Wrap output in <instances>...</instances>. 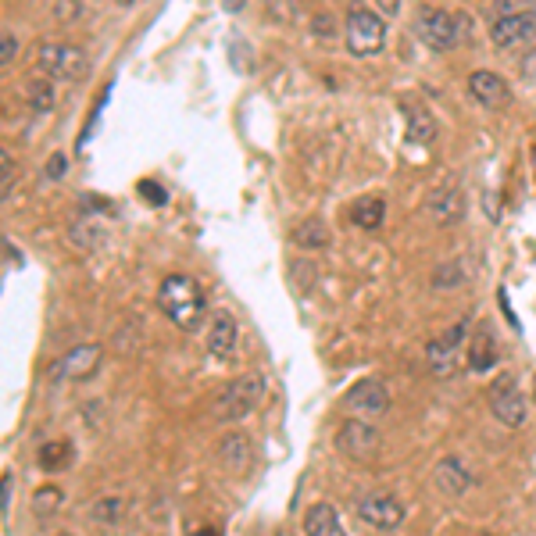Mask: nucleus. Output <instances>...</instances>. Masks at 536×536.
<instances>
[{"instance_id":"obj_14","label":"nucleus","mask_w":536,"mask_h":536,"mask_svg":"<svg viewBox=\"0 0 536 536\" xmlns=\"http://www.w3.org/2000/svg\"><path fill=\"white\" fill-rule=\"evenodd\" d=\"M433 483H436V490L444 497H465L469 494V486H472V472L465 469V461L461 458H454V454H447V458H440V465H436V472H433Z\"/></svg>"},{"instance_id":"obj_4","label":"nucleus","mask_w":536,"mask_h":536,"mask_svg":"<svg viewBox=\"0 0 536 536\" xmlns=\"http://www.w3.org/2000/svg\"><path fill=\"white\" fill-rule=\"evenodd\" d=\"M386 43V22L379 11H369L365 4H351L347 8V51L358 58L379 54Z\"/></svg>"},{"instance_id":"obj_17","label":"nucleus","mask_w":536,"mask_h":536,"mask_svg":"<svg viewBox=\"0 0 536 536\" xmlns=\"http://www.w3.org/2000/svg\"><path fill=\"white\" fill-rule=\"evenodd\" d=\"M233 347H236V319L229 311H215L208 326V351L215 358H233Z\"/></svg>"},{"instance_id":"obj_18","label":"nucleus","mask_w":536,"mask_h":536,"mask_svg":"<svg viewBox=\"0 0 536 536\" xmlns=\"http://www.w3.org/2000/svg\"><path fill=\"white\" fill-rule=\"evenodd\" d=\"M465 361H469L472 372H490L497 365V340L486 326H479L472 333L469 347H465Z\"/></svg>"},{"instance_id":"obj_6","label":"nucleus","mask_w":536,"mask_h":536,"mask_svg":"<svg viewBox=\"0 0 536 536\" xmlns=\"http://www.w3.org/2000/svg\"><path fill=\"white\" fill-rule=\"evenodd\" d=\"M336 451L344 458L358 461V465H372L383 451V433L376 426L361 419H347L344 426L336 429Z\"/></svg>"},{"instance_id":"obj_39","label":"nucleus","mask_w":536,"mask_h":536,"mask_svg":"<svg viewBox=\"0 0 536 536\" xmlns=\"http://www.w3.org/2000/svg\"><path fill=\"white\" fill-rule=\"evenodd\" d=\"M533 165H536V154H533Z\"/></svg>"},{"instance_id":"obj_29","label":"nucleus","mask_w":536,"mask_h":536,"mask_svg":"<svg viewBox=\"0 0 536 536\" xmlns=\"http://www.w3.org/2000/svg\"><path fill=\"white\" fill-rule=\"evenodd\" d=\"M93 519H101V522H115L118 519V511H122V501L118 497H108V501H97L93 504Z\"/></svg>"},{"instance_id":"obj_36","label":"nucleus","mask_w":536,"mask_h":536,"mask_svg":"<svg viewBox=\"0 0 536 536\" xmlns=\"http://www.w3.org/2000/svg\"><path fill=\"white\" fill-rule=\"evenodd\" d=\"M533 401H536V372H533Z\"/></svg>"},{"instance_id":"obj_23","label":"nucleus","mask_w":536,"mask_h":536,"mask_svg":"<svg viewBox=\"0 0 536 536\" xmlns=\"http://www.w3.org/2000/svg\"><path fill=\"white\" fill-rule=\"evenodd\" d=\"M26 93H29V108L33 111H54V104H58V93H54V83L47 76L29 79Z\"/></svg>"},{"instance_id":"obj_10","label":"nucleus","mask_w":536,"mask_h":536,"mask_svg":"<svg viewBox=\"0 0 536 536\" xmlns=\"http://www.w3.org/2000/svg\"><path fill=\"white\" fill-rule=\"evenodd\" d=\"M358 519L379 533H394L404 522V504L390 494H369L358 501Z\"/></svg>"},{"instance_id":"obj_35","label":"nucleus","mask_w":536,"mask_h":536,"mask_svg":"<svg viewBox=\"0 0 536 536\" xmlns=\"http://www.w3.org/2000/svg\"><path fill=\"white\" fill-rule=\"evenodd\" d=\"M519 4H526V8H536V0H519Z\"/></svg>"},{"instance_id":"obj_30","label":"nucleus","mask_w":536,"mask_h":536,"mask_svg":"<svg viewBox=\"0 0 536 536\" xmlns=\"http://www.w3.org/2000/svg\"><path fill=\"white\" fill-rule=\"evenodd\" d=\"M311 33L319 36V40H333V33H336L333 15H326V11H319V15L311 18Z\"/></svg>"},{"instance_id":"obj_33","label":"nucleus","mask_w":536,"mask_h":536,"mask_svg":"<svg viewBox=\"0 0 536 536\" xmlns=\"http://www.w3.org/2000/svg\"><path fill=\"white\" fill-rule=\"evenodd\" d=\"M379 4V11H383L386 18H397L401 15V0H376Z\"/></svg>"},{"instance_id":"obj_25","label":"nucleus","mask_w":536,"mask_h":536,"mask_svg":"<svg viewBox=\"0 0 536 536\" xmlns=\"http://www.w3.org/2000/svg\"><path fill=\"white\" fill-rule=\"evenodd\" d=\"M61 501H65V494H61L58 486H43V490L33 494V511L36 515H54L61 508Z\"/></svg>"},{"instance_id":"obj_13","label":"nucleus","mask_w":536,"mask_h":536,"mask_svg":"<svg viewBox=\"0 0 536 536\" xmlns=\"http://www.w3.org/2000/svg\"><path fill=\"white\" fill-rule=\"evenodd\" d=\"M426 211L433 215V222H440V226H454V222L465 218V197H461V190L454 183L436 186V190L426 197Z\"/></svg>"},{"instance_id":"obj_7","label":"nucleus","mask_w":536,"mask_h":536,"mask_svg":"<svg viewBox=\"0 0 536 536\" xmlns=\"http://www.w3.org/2000/svg\"><path fill=\"white\" fill-rule=\"evenodd\" d=\"M486 401H490V411H494V419L501 422V426H508V429L526 426L529 404H526V397L519 394V383H515V376L494 379V383H490V390H486Z\"/></svg>"},{"instance_id":"obj_5","label":"nucleus","mask_w":536,"mask_h":536,"mask_svg":"<svg viewBox=\"0 0 536 536\" xmlns=\"http://www.w3.org/2000/svg\"><path fill=\"white\" fill-rule=\"evenodd\" d=\"M415 33L429 51H454L461 43V18H454L444 8H433V4H422L415 15Z\"/></svg>"},{"instance_id":"obj_20","label":"nucleus","mask_w":536,"mask_h":536,"mask_svg":"<svg viewBox=\"0 0 536 536\" xmlns=\"http://www.w3.org/2000/svg\"><path fill=\"white\" fill-rule=\"evenodd\" d=\"M401 111L408 118V140L411 143H433L436 140V118L419 101H401Z\"/></svg>"},{"instance_id":"obj_15","label":"nucleus","mask_w":536,"mask_h":536,"mask_svg":"<svg viewBox=\"0 0 536 536\" xmlns=\"http://www.w3.org/2000/svg\"><path fill=\"white\" fill-rule=\"evenodd\" d=\"M218 461L226 465L229 472H247L254 465V444L247 433H226L222 444H218Z\"/></svg>"},{"instance_id":"obj_24","label":"nucleus","mask_w":536,"mask_h":536,"mask_svg":"<svg viewBox=\"0 0 536 536\" xmlns=\"http://www.w3.org/2000/svg\"><path fill=\"white\" fill-rule=\"evenodd\" d=\"M294 243L304 247V251H319V247L329 243V229L322 226L319 218H308V222H301V226L294 229Z\"/></svg>"},{"instance_id":"obj_9","label":"nucleus","mask_w":536,"mask_h":536,"mask_svg":"<svg viewBox=\"0 0 536 536\" xmlns=\"http://www.w3.org/2000/svg\"><path fill=\"white\" fill-rule=\"evenodd\" d=\"M469 326H472L469 319H461L447 336H440V340H429L426 358H429V369H433V376H440V379L458 376V347H461V340L469 336Z\"/></svg>"},{"instance_id":"obj_32","label":"nucleus","mask_w":536,"mask_h":536,"mask_svg":"<svg viewBox=\"0 0 536 536\" xmlns=\"http://www.w3.org/2000/svg\"><path fill=\"white\" fill-rule=\"evenodd\" d=\"M140 193L147 197L151 204H165V190L161 186H154V183H140Z\"/></svg>"},{"instance_id":"obj_40","label":"nucleus","mask_w":536,"mask_h":536,"mask_svg":"<svg viewBox=\"0 0 536 536\" xmlns=\"http://www.w3.org/2000/svg\"><path fill=\"white\" fill-rule=\"evenodd\" d=\"M479 536H490V533H479Z\"/></svg>"},{"instance_id":"obj_27","label":"nucleus","mask_w":536,"mask_h":536,"mask_svg":"<svg viewBox=\"0 0 536 536\" xmlns=\"http://www.w3.org/2000/svg\"><path fill=\"white\" fill-rule=\"evenodd\" d=\"M0 197L8 201L11 197V186H15V161H11V151H0Z\"/></svg>"},{"instance_id":"obj_3","label":"nucleus","mask_w":536,"mask_h":536,"mask_svg":"<svg viewBox=\"0 0 536 536\" xmlns=\"http://www.w3.org/2000/svg\"><path fill=\"white\" fill-rule=\"evenodd\" d=\"M261 394H265V383L258 376H236L229 379L215 397V419L218 422H243L258 408Z\"/></svg>"},{"instance_id":"obj_21","label":"nucleus","mask_w":536,"mask_h":536,"mask_svg":"<svg viewBox=\"0 0 536 536\" xmlns=\"http://www.w3.org/2000/svg\"><path fill=\"white\" fill-rule=\"evenodd\" d=\"M351 218L358 229H379L386 218V201L383 197H361V201H354Z\"/></svg>"},{"instance_id":"obj_16","label":"nucleus","mask_w":536,"mask_h":536,"mask_svg":"<svg viewBox=\"0 0 536 536\" xmlns=\"http://www.w3.org/2000/svg\"><path fill=\"white\" fill-rule=\"evenodd\" d=\"M469 93L476 97L479 104H483V108H504V104H508V97H511L508 83H504L497 72H472Z\"/></svg>"},{"instance_id":"obj_38","label":"nucleus","mask_w":536,"mask_h":536,"mask_svg":"<svg viewBox=\"0 0 536 536\" xmlns=\"http://www.w3.org/2000/svg\"><path fill=\"white\" fill-rule=\"evenodd\" d=\"M54 536H72V533H54Z\"/></svg>"},{"instance_id":"obj_1","label":"nucleus","mask_w":536,"mask_h":536,"mask_svg":"<svg viewBox=\"0 0 536 536\" xmlns=\"http://www.w3.org/2000/svg\"><path fill=\"white\" fill-rule=\"evenodd\" d=\"M158 304L183 333H197L204 326V319H208V301H204L201 283L193 276H179V272L176 276H165V283L158 290Z\"/></svg>"},{"instance_id":"obj_28","label":"nucleus","mask_w":536,"mask_h":536,"mask_svg":"<svg viewBox=\"0 0 536 536\" xmlns=\"http://www.w3.org/2000/svg\"><path fill=\"white\" fill-rule=\"evenodd\" d=\"M15 54H18V36L11 29H4V36H0V68L4 72L15 65Z\"/></svg>"},{"instance_id":"obj_26","label":"nucleus","mask_w":536,"mask_h":536,"mask_svg":"<svg viewBox=\"0 0 536 536\" xmlns=\"http://www.w3.org/2000/svg\"><path fill=\"white\" fill-rule=\"evenodd\" d=\"M461 279H465V272H461L458 261H447V265H440L433 272V286H436V290H440V286H458Z\"/></svg>"},{"instance_id":"obj_2","label":"nucleus","mask_w":536,"mask_h":536,"mask_svg":"<svg viewBox=\"0 0 536 536\" xmlns=\"http://www.w3.org/2000/svg\"><path fill=\"white\" fill-rule=\"evenodd\" d=\"M36 65H40V76L58 79V83H83L90 76V54L76 43H40Z\"/></svg>"},{"instance_id":"obj_22","label":"nucleus","mask_w":536,"mask_h":536,"mask_svg":"<svg viewBox=\"0 0 536 536\" xmlns=\"http://www.w3.org/2000/svg\"><path fill=\"white\" fill-rule=\"evenodd\" d=\"M72 458H76V447L68 444V440H51V444L40 447V469L43 472H65Z\"/></svg>"},{"instance_id":"obj_19","label":"nucleus","mask_w":536,"mask_h":536,"mask_svg":"<svg viewBox=\"0 0 536 536\" xmlns=\"http://www.w3.org/2000/svg\"><path fill=\"white\" fill-rule=\"evenodd\" d=\"M304 536H347L333 504L319 501V504H311V508L304 511Z\"/></svg>"},{"instance_id":"obj_31","label":"nucleus","mask_w":536,"mask_h":536,"mask_svg":"<svg viewBox=\"0 0 536 536\" xmlns=\"http://www.w3.org/2000/svg\"><path fill=\"white\" fill-rule=\"evenodd\" d=\"M0 486H4V497H0V511L8 515V508H11V494H15V476H11V469L4 472V479H0Z\"/></svg>"},{"instance_id":"obj_34","label":"nucleus","mask_w":536,"mask_h":536,"mask_svg":"<svg viewBox=\"0 0 536 536\" xmlns=\"http://www.w3.org/2000/svg\"><path fill=\"white\" fill-rule=\"evenodd\" d=\"M61 172H65V158H61V154H54V161H51V168H47V176L51 179H58Z\"/></svg>"},{"instance_id":"obj_37","label":"nucleus","mask_w":536,"mask_h":536,"mask_svg":"<svg viewBox=\"0 0 536 536\" xmlns=\"http://www.w3.org/2000/svg\"><path fill=\"white\" fill-rule=\"evenodd\" d=\"M118 4H133V0H118Z\"/></svg>"},{"instance_id":"obj_11","label":"nucleus","mask_w":536,"mask_h":536,"mask_svg":"<svg viewBox=\"0 0 536 536\" xmlns=\"http://www.w3.org/2000/svg\"><path fill=\"white\" fill-rule=\"evenodd\" d=\"M490 40L494 47H515V43H533L536 40V8L515 11V15H504L490 29Z\"/></svg>"},{"instance_id":"obj_8","label":"nucleus","mask_w":536,"mask_h":536,"mask_svg":"<svg viewBox=\"0 0 536 536\" xmlns=\"http://www.w3.org/2000/svg\"><path fill=\"white\" fill-rule=\"evenodd\" d=\"M104 365V351L97 344H79L68 354H61L51 365L54 383H90Z\"/></svg>"},{"instance_id":"obj_12","label":"nucleus","mask_w":536,"mask_h":536,"mask_svg":"<svg viewBox=\"0 0 536 536\" xmlns=\"http://www.w3.org/2000/svg\"><path fill=\"white\" fill-rule=\"evenodd\" d=\"M347 408L358 411V415H386L390 411V394H386V386L379 379H358V383L347 390Z\"/></svg>"}]
</instances>
